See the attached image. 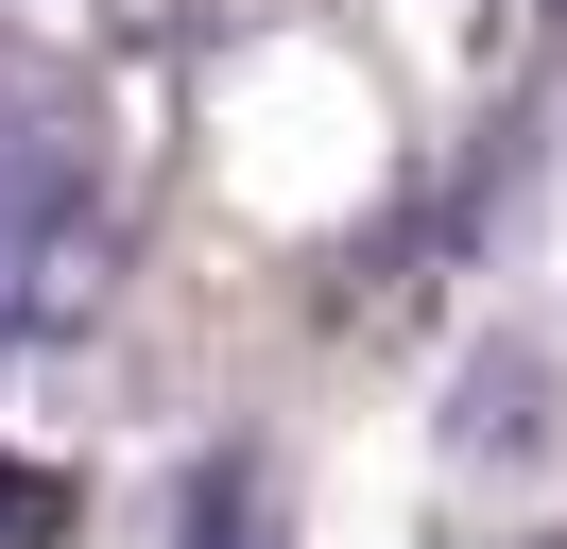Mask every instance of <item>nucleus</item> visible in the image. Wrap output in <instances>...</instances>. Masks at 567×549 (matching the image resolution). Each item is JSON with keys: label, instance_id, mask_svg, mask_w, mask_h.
<instances>
[{"label": "nucleus", "instance_id": "nucleus-1", "mask_svg": "<svg viewBox=\"0 0 567 549\" xmlns=\"http://www.w3.org/2000/svg\"><path fill=\"white\" fill-rule=\"evenodd\" d=\"M104 309V121L70 69L0 52V343Z\"/></svg>", "mask_w": 567, "mask_h": 549}]
</instances>
